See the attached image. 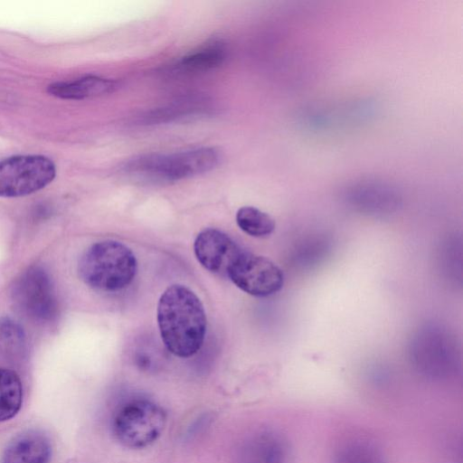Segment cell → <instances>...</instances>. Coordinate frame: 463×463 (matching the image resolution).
Returning <instances> with one entry per match:
<instances>
[{"instance_id": "obj_1", "label": "cell", "mask_w": 463, "mask_h": 463, "mask_svg": "<svg viewBox=\"0 0 463 463\" xmlns=\"http://www.w3.org/2000/svg\"><path fill=\"white\" fill-rule=\"evenodd\" d=\"M157 323L166 349L175 356L186 358L203 345L206 332V315L199 298L181 284L169 286L157 304Z\"/></svg>"}, {"instance_id": "obj_2", "label": "cell", "mask_w": 463, "mask_h": 463, "mask_svg": "<svg viewBox=\"0 0 463 463\" xmlns=\"http://www.w3.org/2000/svg\"><path fill=\"white\" fill-rule=\"evenodd\" d=\"M137 263L132 250L116 241L92 244L79 263L81 279L90 288L101 292H116L134 279Z\"/></svg>"}, {"instance_id": "obj_3", "label": "cell", "mask_w": 463, "mask_h": 463, "mask_svg": "<svg viewBox=\"0 0 463 463\" xmlns=\"http://www.w3.org/2000/svg\"><path fill=\"white\" fill-rule=\"evenodd\" d=\"M220 162L214 147H199L173 154H145L126 161V175L148 181H175L213 170Z\"/></svg>"}, {"instance_id": "obj_4", "label": "cell", "mask_w": 463, "mask_h": 463, "mask_svg": "<svg viewBox=\"0 0 463 463\" xmlns=\"http://www.w3.org/2000/svg\"><path fill=\"white\" fill-rule=\"evenodd\" d=\"M166 423V413L156 402L136 398L114 413L111 428L117 440L129 449H144L158 439Z\"/></svg>"}, {"instance_id": "obj_5", "label": "cell", "mask_w": 463, "mask_h": 463, "mask_svg": "<svg viewBox=\"0 0 463 463\" xmlns=\"http://www.w3.org/2000/svg\"><path fill=\"white\" fill-rule=\"evenodd\" d=\"M55 165L43 156H15L0 161V196L19 197L37 192L55 177Z\"/></svg>"}, {"instance_id": "obj_6", "label": "cell", "mask_w": 463, "mask_h": 463, "mask_svg": "<svg viewBox=\"0 0 463 463\" xmlns=\"http://www.w3.org/2000/svg\"><path fill=\"white\" fill-rule=\"evenodd\" d=\"M12 298L16 307L34 320L48 322L57 314L52 280L41 267L29 268L16 279Z\"/></svg>"}, {"instance_id": "obj_7", "label": "cell", "mask_w": 463, "mask_h": 463, "mask_svg": "<svg viewBox=\"0 0 463 463\" xmlns=\"http://www.w3.org/2000/svg\"><path fill=\"white\" fill-rule=\"evenodd\" d=\"M240 289L254 297H269L284 284L282 270L269 259L242 251L228 276Z\"/></svg>"}, {"instance_id": "obj_8", "label": "cell", "mask_w": 463, "mask_h": 463, "mask_svg": "<svg viewBox=\"0 0 463 463\" xmlns=\"http://www.w3.org/2000/svg\"><path fill=\"white\" fill-rule=\"evenodd\" d=\"M194 251L200 264L212 273L228 276L242 250L226 233L213 228L202 231L194 242Z\"/></svg>"}, {"instance_id": "obj_9", "label": "cell", "mask_w": 463, "mask_h": 463, "mask_svg": "<svg viewBox=\"0 0 463 463\" xmlns=\"http://www.w3.org/2000/svg\"><path fill=\"white\" fill-rule=\"evenodd\" d=\"M52 444L40 430H30L14 437L1 457V463H50Z\"/></svg>"}, {"instance_id": "obj_10", "label": "cell", "mask_w": 463, "mask_h": 463, "mask_svg": "<svg viewBox=\"0 0 463 463\" xmlns=\"http://www.w3.org/2000/svg\"><path fill=\"white\" fill-rule=\"evenodd\" d=\"M290 447L279 432L263 430L247 443L242 463H289Z\"/></svg>"}, {"instance_id": "obj_11", "label": "cell", "mask_w": 463, "mask_h": 463, "mask_svg": "<svg viewBox=\"0 0 463 463\" xmlns=\"http://www.w3.org/2000/svg\"><path fill=\"white\" fill-rule=\"evenodd\" d=\"M330 463H387L382 447L366 436L353 437L339 445Z\"/></svg>"}, {"instance_id": "obj_12", "label": "cell", "mask_w": 463, "mask_h": 463, "mask_svg": "<svg viewBox=\"0 0 463 463\" xmlns=\"http://www.w3.org/2000/svg\"><path fill=\"white\" fill-rule=\"evenodd\" d=\"M116 88V81L90 75L73 81L53 83L49 86V91L63 99H80L109 93Z\"/></svg>"}, {"instance_id": "obj_13", "label": "cell", "mask_w": 463, "mask_h": 463, "mask_svg": "<svg viewBox=\"0 0 463 463\" xmlns=\"http://www.w3.org/2000/svg\"><path fill=\"white\" fill-rule=\"evenodd\" d=\"M205 99L200 97H185L165 106L147 111L139 118V123L151 125L169 122L179 118L205 112L208 109Z\"/></svg>"}, {"instance_id": "obj_14", "label": "cell", "mask_w": 463, "mask_h": 463, "mask_svg": "<svg viewBox=\"0 0 463 463\" xmlns=\"http://www.w3.org/2000/svg\"><path fill=\"white\" fill-rule=\"evenodd\" d=\"M226 55L225 45L222 42L213 41L182 57L176 68L188 72L207 71L222 64Z\"/></svg>"}, {"instance_id": "obj_15", "label": "cell", "mask_w": 463, "mask_h": 463, "mask_svg": "<svg viewBox=\"0 0 463 463\" xmlns=\"http://www.w3.org/2000/svg\"><path fill=\"white\" fill-rule=\"evenodd\" d=\"M23 403V385L13 370L0 367V422L14 418Z\"/></svg>"}, {"instance_id": "obj_16", "label": "cell", "mask_w": 463, "mask_h": 463, "mask_svg": "<svg viewBox=\"0 0 463 463\" xmlns=\"http://www.w3.org/2000/svg\"><path fill=\"white\" fill-rule=\"evenodd\" d=\"M26 338L21 325L9 317L0 318V354L12 361L24 358Z\"/></svg>"}, {"instance_id": "obj_17", "label": "cell", "mask_w": 463, "mask_h": 463, "mask_svg": "<svg viewBox=\"0 0 463 463\" xmlns=\"http://www.w3.org/2000/svg\"><path fill=\"white\" fill-rule=\"evenodd\" d=\"M238 226L248 235L263 238L275 230V221L268 213L253 206H243L236 213Z\"/></svg>"}]
</instances>
